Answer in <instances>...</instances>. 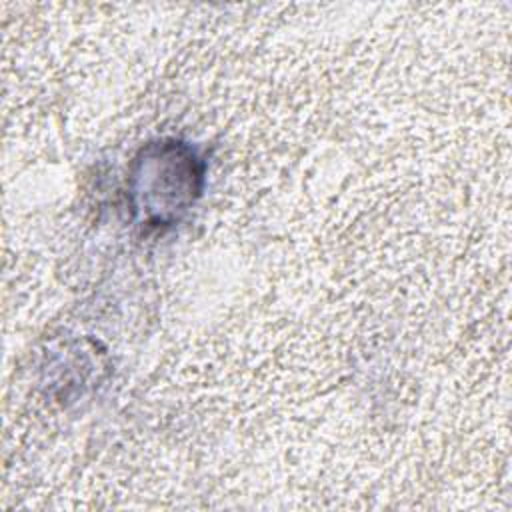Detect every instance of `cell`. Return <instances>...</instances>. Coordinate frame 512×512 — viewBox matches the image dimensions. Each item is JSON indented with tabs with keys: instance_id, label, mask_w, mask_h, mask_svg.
<instances>
[{
	"instance_id": "cell-1",
	"label": "cell",
	"mask_w": 512,
	"mask_h": 512,
	"mask_svg": "<svg viewBox=\"0 0 512 512\" xmlns=\"http://www.w3.org/2000/svg\"><path fill=\"white\" fill-rule=\"evenodd\" d=\"M204 164L178 140L152 144L136 158L132 174L134 210L146 226L174 224L200 196Z\"/></svg>"
}]
</instances>
